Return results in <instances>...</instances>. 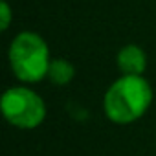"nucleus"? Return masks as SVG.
I'll return each mask as SVG.
<instances>
[{"instance_id":"nucleus-3","label":"nucleus","mask_w":156,"mask_h":156,"mask_svg":"<svg viewBox=\"0 0 156 156\" xmlns=\"http://www.w3.org/2000/svg\"><path fill=\"white\" fill-rule=\"evenodd\" d=\"M0 108L6 121L17 129H35L46 118L44 99L26 87L8 88L0 99Z\"/></svg>"},{"instance_id":"nucleus-5","label":"nucleus","mask_w":156,"mask_h":156,"mask_svg":"<svg viewBox=\"0 0 156 156\" xmlns=\"http://www.w3.org/2000/svg\"><path fill=\"white\" fill-rule=\"evenodd\" d=\"M75 75V68L70 61L59 57V59H51L50 61V68H48V79L53 83V85H68Z\"/></svg>"},{"instance_id":"nucleus-4","label":"nucleus","mask_w":156,"mask_h":156,"mask_svg":"<svg viewBox=\"0 0 156 156\" xmlns=\"http://www.w3.org/2000/svg\"><path fill=\"white\" fill-rule=\"evenodd\" d=\"M116 64L123 75H143L147 55L138 44H125L116 55Z\"/></svg>"},{"instance_id":"nucleus-1","label":"nucleus","mask_w":156,"mask_h":156,"mask_svg":"<svg viewBox=\"0 0 156 156\" xmlns=\"http://www.w3.org/2000/svg\"><path fill=\"white\" fill-rule=\"evenodd\" d=\"M152 88L143 75H121L103 96L105 116L116 125L140 119L151 107Z\"/></svg>"},{"instance_id":"nucleus-2","label":"nucleus","mask_w":156,"mask_h":156,"mask_svg":"<svg viewBox=\"0 0 156 156\" xmlns=\"http://www.w3.org/2000/svg\"><path fill=\"white\" fill-rule=\"evenodd\" d=\"M9 68L22 83H39L48 75L50 48L35 31H20L9 44Z\"/></svg>"},{"instance_id":"nucleus-6","label":"nucleus","mask_w":156,"mask_h":156,"mask_svg":"<svg viewBox=\"0 0 156 156\" xmlns=\"http://www.w3.org/2000/svg\"><path fill=\"white\" fill-rule=\"evenodd\" d=\"M11 24V8L8 4V0H2L0 2V30L6 31Z\"/></svg>"}]
</instances>
